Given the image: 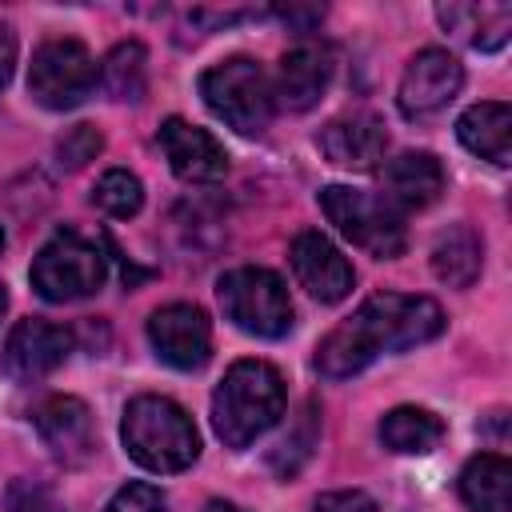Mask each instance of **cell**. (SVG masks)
Masks as SVG:
<instances>
[{"mask_svg": "<svg viewBox=\"0 0 512 512\" xmlns=\"http://www.w3.org/2000/svg\"><path fill=\"white\" fill-rule=\"evenodd\" d=\"M148 344L168 368L196 372L212 356V324L196 304H164L148 316Z\"/></svg>", "mask_w": 512, "mask_h": 512, "instance_id": "30bf717a", "label": "cell"}, {"mask_svg": "<svg viewBox=\"0 0 512 512\" xmlns=\"http://www.w3.org/2000/svg\"><path fill=\"white\" fill-rule=\"evenodd\" d=\"M12 64H16V36H12V28H8V24H0V88L8 84Z\"/></svg>", "mask_w": 512, "mask_h": 512, "instance_id": "f546056e", "label": "cell"}, {"mask_svg": "<svg viewBox=\"0 0 512 512\" xmlns=\"http://www.w3.org/2000/svg\"><path fill=\"white\" fill-rule=\"evenodd\" d=\"M456 136L472 156H480L496 168H508V160H512V108L504 100H480L456 120Z\"/></svg>", "mask_w": 512, "mask_h": 512, "instance_id": "e0dca14e", "label": "cell"}, {"mask_svg": "<svg viewBox=\"0 0 512 512\" xmlns=\"http://www.w3.org/2000/svg\"><path fill=\"white\" fill-rule=\"evenodd\" d=\"M440 24L468 40L480 52H496L508 44L512 32V8L508 4H440L436 8Z\"/></svg>", "mask_w": 512, "mask_h": 512, "instance_id": "ffe728a7", "label": "cell"}, {"mask_svg": "<svg viewBox=\"0 0 512 512\" xmlns=\"http://www.w3.org/2000/svg\"><path fill=\"white\" fill-rule=\"evenodd\" d=\"M204 512H248V508H240V504H232V500H212Z\"/></svg>", "mask_w": 512, "mask_h": 512, "instance_id": "1f68e13d", "label": "cell"}, {"mask_svg": "<svg viewBox=\"0 0 512 512\" xmlns=\"http://www.w3.org/2000/svg\"><path fill=\"white\" fill-rule=\"evenodd\" d=\"M320 212L344 240H352L356 248H364L376 260H396L408 248L404 212L388 196L348 188V184H328L320 192Z\"/></svg>", "mask_w": 512, "mask_h": 512, "instance_id": "277c9868", "label": "cell"}, {"mask_svg": "<svg viewBox=\"0 0 512 512\" xmlns=\"http://www.w3.org/2000/svg\"><path fill=\"white\" fill-rule=\"evenodd\" d=\"M484 268V240L472 224H452L432 244V272L448 288H468Z\"/></svg>", "mask_w": 512, "mask_h": 512, "instance_id": "44dd1931", "label": "cell"}, {"mask_svg": "<svg viewBox=\"0 0 512 512\" xmlns=\"http://www.w3.org/2000/svg\"><path fill=\"white\" fill-rule=\"evenodd\" d=\"M200 96L208 104V112L216 120H224L228 128H236L240 136H260L272 124L276 112V96H272V80L264 76V68L248 56H232L212 64L200 76Z\"/></svg>", "mask_w": 512, "mask_h": 512, "instance_id": "5b68a950", "label": "cell"}, {"mask_svg": "<svg viewBox=\"0 0 512 512\" xmlns=\"http://www.w3.org/2000/svg\"><path fill=\"white\" fill-rule=\"evenodd\" d=\"M288 260H292V272H296L300 288L320 304H340L356 284V272H352L348 256L316 228H304L292 240Z\"/></svg>", "mask_w": 512, "mask_h": 512, "instance_id": "7c38bea8", "label": "cell"}, {"mask_svg": "<svg viewBox=\"0 0 512 512\" xmlns=\"http://www.w3.org/2000/svg\"><path fill=\"white\" fill-rule=\"evenodd\" d=\"M72 352V332L52 320H20L4 348H0V372L16 384H36L48 372H56Z\"/></svg>", "mask_w": 512, "mask_h": 512, "instance_id": "8fae6325", "label": "cell"}, {"mask_svg": "<svg viewBox=\"0 0 512 512\" xmlns=\"http://www.w3.org/2000/svg\"><path fill=\"white\" fill-rule=\"evenodd\" d=\"M440 328H444V312L432 296L376 292L320 340L316 368L328 380H348L384 352L428 344L432 336H440Z\"/></svg>", "mask_w": 512, "mask_h": 512, "instance_id": "6da1fadb", "label": "cell"}, {"mask_svg": "<svg viewBox=\"0 0 512 512\" xmlns=\"http://www.w3.org/2000/svg\"><path fill=\"white\" fill-rule=\"evenodd\" d=\"M100 148H104V136H100L92 124H76V128H68V132L56 140V160H60V168L76 172V168H84L88 160H96Z\"/></svg>", "mask_w": 512, "mask_h": 512, "instance_id": "484cf974", "label": "cell"}, {"mask_svg": "<svg viewBox=\"0 0 512 512\" xmlns=\"http://www.w3.org/2000/svg\"><path fill=\"white\" fill-rule=\"evenodd\" d=\"M104 276H108V256L92 240H84L80 232H68V228L56 232L36 252L32 272H28L32 288L52 304H72V300L100 292Z\"/></svg>", "mask_w": 512, "mask_h": 512, "instance_id": "52a82bcc", "label": "cell"}, {"mask_svg": "<svg viewBox=\"0 0 512 512\" xmlns=\"http://www.w3.org/2000/svg\"><path fill=\"white\" fill-rule=\"evenodd\" d=\"M0 248H4V228H0Z\"/></svg>", "mask_w": 512, "mask_h": 512, "instance_id": "836d02e7", "label": "cell"}, {"mask_svg": "<svg viewBox=\"0 0 512 512\" xmlns=\"http://www.w3.org/2000/svg\"><path fill=\"white\" fill-rule=\"evenodd\" d=\"M124 452L148 472H184L200 456V432L192 416L168 396H136L120 420Z\"/></svg>", "mask_w": 512, "mask_h": 512, "instance_id": "3957f363", "label": "cell"}, {"mask_svg": "<svg viewBox=\"0 0 512 512\" xmlns=\"http://www.w3.org/2000/svg\"><path fill=\"white\" fill-rule=\"evenodd\" d=\"M312 444H316V404H304V412H300V420H296V428L276 444V452H272V468H276V476H296L300 472V464L312 456Z\"/></svg>", "mask_w": 512, "mask_h": 512, "instance_id": "d4e9b609", "label": "cell"}, {"mask_svg": "<svg viewBox=\"0 0 512 512\" xmlns=\"http://www.w3.org/2000/svg\"><path fill=\"white\" fill-rule=\"evenodd\" d=\"M216 296L224 316L248 336L276 340L292 328V300L272 268H256V264L232 268L216 280Z\"/></svg>", "mask_w": 512, "mask_h": 512, "instance_id": "8992f818", "label": "cell"}, {"mask_svg": "<svg viewBox=\"0 0 512 512\" xmlns=\"http://www.w3.org/2000/svg\"><path fill=\"white\" fill-rule=\"evenodd\" d=\"M384 188L396 208H428L444 192V164L432 152H400L384 164Z\"/></svg>", "mask_w": 512, "mask_h": 512, "instance_id": "ac0fdd59", "label": "cell"}, {"mask_svg": "<svg viewBox=\"0 0 512 512\" xmlns=\"http://www.w3.org/2000/svg\"><path fill=\"white\" fill-rule=\"evenodd\" d=\"M336 72V56L328 44L320 40H300L280 56V72L272 84V96L280 108L288 112H308L320 104V96L328 92Z\"/></svg>", "mask_w": 512, "mask_h": 512, "instance_id": "4fadbf2b", "label": "cell"}, {"mask_svg": "<svg viewBox=\"0 0 512 512\" xmlns=\"http://www.w3.org/2000/svg\"><path fill=\"white\" fill-rule=\"evenodd\" d=\"M100 84L112 100H128V104L144 100V92H148V52H144V44L140 40L116 44L100 64Z\"/></svg>", "mask_w": 512, "mask_h": 512, "instance_id": "603a6c76", "label": "cell"}, {"mask_svg": "<svg viewBox=\"0 0 512 512\" xmlns=\"http://www.w3.org/2000/svg\"><path fill=\"white\" fill-rule=\"evenodd\" d=\"M4 308H8V292H4V284H0V320H4Z\"/></svg>", "mask_w": 512, "mask_h": 512, "instance_id": "d6a6232c", "label": "cell"}, {"mask_svg": "<svg viewBox=\"0 0 512 512\" xmlns=\"http://www.w3.org/2000/svg\"><path fill=\"white\" fill-rule=\"evenodd\" d=\"M4 508L8 512H64V504L56 500V492L44 488V484H36V480H12Z\"/></svg>", "mask_w": 512, "mask_h": 512, "instance_id": "4316f807", "label": "cell"}, {"mask_svg": "<svg viewBox=\"0 0 512 512\" xmlns=\"http://www.w3.org/2000/svg\"><path fill=\"white\" fill-rule=\"evenodd\" d=\"M284 376L268 360H236L212 392V428L228 448H248L284 416Z\"/></svg>", "mask_w": 512, "mask_h": 512, "instance_id": "7a4b0ae2", "label": "cell"}, {"mask_svg": "<svg viewBox=\"0 0 512 512\" xmlns=\"http://www.w3.org/2000/svg\"><path fill=\"white\" fill-rule=\"evenodd\" d=\"M280 16H284L288 24H300V28H304V24H316V20L324 16V8H284Z\"/></svg>", "mask_w": 512, "mask_h": 512, "instance_id": "4dcf8cb0", "label": "cell"}, {"mask_svg": "<svg viewBox=\"0 0 512 512\" xmlns=\"http://www.w3.org/2000/svg\"><path fill=\"white\" fill-rule=\"evenodd\" d=\"M316 512H380L376 500L360 488H340V492H324L316 496Z\"/></svg>", "mask_w": 512, "mask_h": 512, "instance_id": "f1b7e54d", "label": "cell"}, {"mask_svg": "<svg viewBox=\"0 0 512 512\" xmlns=\"http://www.w3.org/2000/svg\"><path fill=\"white\" fill-rule=\"evenodd\" d=\"M316 148L336 164L352 172H372L388 152V132L372 112H348L320 128Z\"/></svg>", "mask_w": 512, "mask_h": 512, "instance_id": "2e32d148", "label": "cell"}, {"mask_svg": "<svg viewBox=\"0 0 512 512\" xmlns=\"http://www.w3.org/2000/svg\"><path fill=\"white\" fill-rule=\"evenodd\" d=\"M92 200H96L100 212H108V216H116V220H128V216H136V212L144 208V184H140L132 172L112 168V172H104V176L96 180Z\"/></svg>", "mask_w": 512, "mask_h": 512, "instance_id": "cb8c5ba5", "label": "cell"}, {"mask_svg": "<svg viewBox=\"0 0 512 512\" xmlns=\"http://www.w3.org/2000/svg\"><path fill=\"white\" fill-rule=\"evenodd\" d=\"M440 440H444V424H440V416L428 412V408L400 404V408L384 412V420H380V444H384L388 452L424 456V452H432Z\"/></svg>", "mask_w": 512, "mask_h": 512, "instance_id": "7402d4cb", "label": "cell"}, {"mask_svg": "<svg viewBox=\"0 0 512 512\" xmlns=\"http://www.w3.org/2000/svg\"><path fill=\"white\" fill-rule=\"evenodd\" d=\"M32 424L44 440V448L60 460V464H84L96 448V428H92V412L84 400L76 396H48L36 404Z\"/></svg>", "mask_w": 512, "mask_h": 512, "instance_id": "9a60e30c", "label": "cell"}, {"mask_svg": "<svg viewBox=\"0 0 512 512\" xmlns=\"http://www.w3.org/2000/svg\"><path fill=\"white\" fill-rule=\"evenodd\" d=\"M92 88H96V60L80 40L56 36V40H44L32 52L28 92L40 108L68 112V108L84 104L92 96Z\"/></svg>", "mask_w": 512, "mask_h": 512, "instance_id": "ba28073f", "label": "cell"}, {"mask_svg": "<svg viewBox=\"0 0 512 512\" xmlns=\"http://www.w3.org/2000/svg\"><path fill=\"white\" fill-rule=\"evenodd\" d=\"M460 500L468 512H512V464L500 452H480L460 472Z\"/></svg>", "mask_w": 512, "mask_h": 512, "instance_id": "d6986e66", "label": "cell"}, {"mask_svg": "<svg viewBox=\"0 0 512 512\" xmlns=\"http://www.w3.org/2000/svg\"><path fill=\"white\" fill-rule=\"evenodd\" d=\"M464 88V68L448 48H424L408 60L400 88H396V104L404 112V120H432L440 116Z\"/></svg>", "mask_w": 512, "mask_h": 512, "instance_id": "9c48e42d", "label": "cell"}, {"mask_svg": "<svg viewBox=\"0 0 512 512\" xmlns=\"http://www.w3.org/2000/svg\"><path fill=\"white\" fill-rule=\"evenodd\" d=\"M160 152H164L168 168L188 184H212L228 172L224 144L208 128H196L180 116H168L160 124Z\"/></svg>", "mask_w": 512, "mask_h": 512, "instance_id": "5bb4252c", "label": "cell"}, {"mask_svg": "<svg viewBox=\"0 0 512 512\" xmlns=\"http://www.w3.org/2000/svg\"><path fill=\"white\" fill-rule=\"evenodd\" d=\"M104 512H168V500H164V492H160L156 484L132 480V484H124V488L108 500Z\"/></svg>", "mask_w": 512, "mask_h": 512, "instance_id": "83f0119b", "label": "cell"}]
</instances>
